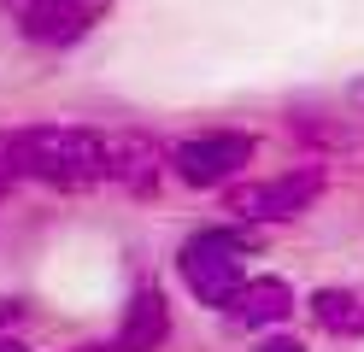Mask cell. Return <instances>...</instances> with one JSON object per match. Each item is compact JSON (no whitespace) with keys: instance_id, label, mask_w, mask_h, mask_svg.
Segmentation results:
<instances>
[{"instance_id":"cell-8","label":"cell","mask_w":364,"mask_h":352,"mask_svg":"<svg viewBox=\"0 0 364 352\" xmlns=\"http://www.w3.org/2000/svg\"><path fill=\"white\" fill-rule=\"evenodd\" d=\"M294 311V288L282 276H247V288L230 299V323L241 329H277Z\"/></svg>"},{"instance_id":"cell-12","label":"cell","mask_w":364,"mask_h":352,"mask_svg":"<svg viewBox=\"0 0 364 352\" xmlns=\"http://www.w3.org/2000/svg\"><path fill=\"white\" fill-rule=\"evenodd\" d=\"M0 352H36V346H24V341H12V335H0Z\"/></svg>"},{"instance_id":"cell-14","label":"cell","mask_w":364,"mask_h":352,"mask_svg":"<svg viewBox=\"0 0 364 352\" xmlns=\"http://www.w3.org/2000/svg\"><path fill=\"white\" fill-rule=\"evenodd\" d=\"M347 100H353V106H358V112H364V77H358V82H353V94H347Z\"/></svg>"},{"instance_id":"cell-2","label":"cell","mask_w":364,"mask_h":352,"mask_svg":"<svg viewBox=\"0 0 364 352\" xmlns=\"http://www.w3.org/2000/svg\"><path fill=\"white\" fill-rule=\"evenodd\" d=\"M176 276L200 305H223L247 288V241L230 229H194L188 241L176 247Z\"/></svg>"},{"instance_id":"cell-4","label":"cell","mask_w":364,"mask_h":352,"mask_svg":"<svg viewBox=\"0 0 364 352\" xmlns=\"http://www.w3.org/2000/svg\"><path fill=\"white\" fill-rule=\"evenodd\" d=\"M323 164H300V171H282V176H264V182H241L230 188V206L241 223H288L300 218L306 206H317V194H323Z\"/></svg>"},{"instance_id":"cell-9","label":"cell","mask_w":364,"mask_h":352,"mask_svg":"<svg viewBox=\"0 0 364 352\" xmlns=\"http://www.w3.org/2000/svg\"><path fill=\"white\" fill-rule=\"evenodd\" d=\"M306 305H311L317 329H329V335H341V341L364 335V288L358 282H329V288H317Z\"/></svg>"},{"instance_id":"cell-13","label":"cell","mask_w":364,"mask_h":352,"mask_svg":"<svg viewBox=\"0 0 364 352\" xmlns=\"http://www.w3.org/2000/svg\"><path fill=\"white\" fill-rule=\"evenodd\" d=\"M77 352H118L112 341H88V346H77Z\"/></svg>"},{"instance_id":"cell-11","label":"cell","mask_w":364,"mask_h":352,"mask_svg":"<svg viewBox=\"0 0 364 352\" xmlns=\"http://www.w3.org/2000/svg\"><path fill=\"white\" fill-rule=\"evenodd\" d=\"M259 352H306V346L288 341V335H270V341H259Z\"/></svg>"},{"instance_id":"cell-7","label":"cell","mask_w":364,"mask_h":352,"mask_svg":"<svg viewBox=\"0 0 364 352\" xmlns=\"http://www.w3.org/2000/svg\"><path fill=\"white\" fill-rule=\"evenodd\" d=\"M165 341H171V299H165V288L141 282L129 294V311L118 323V335H112V346L118 352H159Z\"/></svg>"},{"instance_id":"cell-5","label":"cell","mask_w":364,"mask_h":352,"mask_svg":"<svg viewBox=\"0 0 364 352\" xmlns=\"http://www.w3.org/2000/svg\"><path fill=\"white\" fill-rule=\"evenodd\" d=\"M165 164H171V153L159 147L153 135H141V129L106 135V182L129 188V194H153L159 176H165Z\"/></svg>"},{"instance_id":"cell-1","label":"cell","mask_w":364,"mask_h":352,"mask_svg":"<svg viewBox=\"0 0 364 352\" xmlns=\"http://www.w3.org/2000/svg\"><path fill=\"white\" fill-rule=\"evenodd\" d=\"M12 159H18V176L48 182V188L106 182V135L82 129V124H30V129H12Z\"/></svg>"},{"instance_id":"cell-3","label":"cell","mask_w":364,"mask_h":352,"mask_svg":"<svg viewBox=\"0 0 364 352\" xmlns=\"http://www.w3.org/2000/svg\"><path fill=\"white\" fill-rule=\"evenodd\" d=\"M253 164V135L247 129H200L171 147V176L182 188H230Z\"/></svg>"},{"instance_id":"cell-10","label":"cell","mask_w":364,"mask_h":352,"mask_svg":"<svg viewBox=\"0 0 364 352\" xmlns=\"http://www.w3.org/2000/svg\"><path fill=\"white\" fill-rule=\"evenodd\" d=\"M12 182H18V159H12V135H0V200L12 194Z\"/></svg>"},{"instance_id":"cell-6","label":"cell","mask_w":364,"mask_h":352,"mask_svg":"<svg viewBox=\"0 0 364 352\" xmlns=\"http://www.w3.org/2000/svg\"><path fill=\"white\" fill-rule=\"evenodd\" d=\"M12 12H18V30L30 41L65 47V41H77L88 23H95L100 0H12Z\"/></svg>"}]
</instances>
